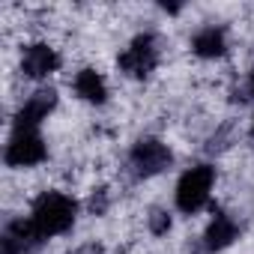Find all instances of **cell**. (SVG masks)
<instances>
[{
	"mask_svg": "<svg viewBox=\"0 0 254 254\" xmlns=\"http://www.w3.org/2000/svg\"><path fill=\"white\" fill-rule=\"evenodd\" d=\"M75 200L69 194H60V191H45L36 203H33V215H30V224L33 230L39 233V239H48V236H57V233H66L75 221Z\"/></svg>",
	"mask_w": 254,
	"mask_h": 254,
	"instance_id": "cell-1",
	"label": "cell"
},
{
	"mask_svg": "<svg viewBox=\"0 0 254 254\" xmlns=\"http://www.w3.org/2000/svg\"><path fill=\"white\" fill-rule=\"evenodd\" d=\"M212 180H215V171L209 165H197V168L186 171L177 186V206L183 212H197L212 191Z\"/></svg>",
	"mask_w": 254,
	"mask_h": 254,
	"instance_id": "cell-2",
	"label": "cell"
},
{
	"mask_svg": "<svg viewBox=\"0 0 254 254\" xmlns=\"http://www.w3.org/2000/svg\"><path fill=\"white\" fill-rule=\"evenodd\" d=\"M45 159V144L36 129H15L6 147V165L12 168H30Z\"/></svg>",
	"mask_w": 254,
	"mask_h": 254,
	"instance_id": "cell-3",
	"label": "cell"
},
{
	"mask_svg": "<svg viewBox=\"0 0 254 254\" xmlns=\"http://www.w3.org/2000/svg\"><path fill=\"white\" fill-rule=\"evenodd\" d=\"M120 66L129 72V75H135V78H144V75L156 66V45H153V36H138V39L132 42V48L120 57Z\"/></svg>",
	"mask_w": 254,
	"mask_h": 254,
	"instance_id": "cell-4",
	"label": "cell"
},
{
	"mask_svg": "<svg viewBox=\"0 0 254 254\" xmlns=\"http://www.w3.org/2000/svg\"><path fill=\"white\" fill-rule=\"evenodd\" d=\"M132 165L138 168V174L150 177V174H159L171 165V150L159 141H141L135 150H132Z\"/></svg>",
	"mask_w": 254,
	"mask_h": 254,
	"instance_id": "cell-5",
	"label": "cell"
},
{
	"mask_svg": "<svg viewBox=\"0 0 254 254\" xmlns=\"http://www.w3.org/2000/svg\"><path fill=\"white\" fill-rule=\"evenodd\" d=\"M54 102H57L54 90H39V93H33V96L21 105V111H18L15 129H36V126L48 117V111L54 108Z\"/></svg>",
	"mask_w": 254,
	"mask_h": 254,
	"instance_id": "cell-6",
	"label": "cell"
},
{
	"mask_svg": "<svg viewBox=\"0 0 254 254\" xmlns=\"http://www.w3.org/2000/svg\"><path fill=\"white\" fill-rule=\"evenodd\" d=\"M57 66H60V57L54 54V48H48V45H30V48H24V57H21L24 75H30V78H45V75H51Z\"/></svg>",
	"mask_w": 254,
	"mask_h": 254,
	"instance_id": "cell-7",
	"label": "cell"
},
{
	"mask_svg": "<svg viewBox=\"0 0 254 254\" xmlns=\"http://www.w3.org/2000/svg\"><path fill=\"white\" fill-rule=\"evenodd\" d=\"M233 239H236V224H233V218H227L224 212H218V215L212 218L209 230H206V248L218 251V248H227Z\"/></svg>",
	"mask_w": 254,
	"mask_h": 254,
	"instance_id": "cell-8",
	"label": "cell"
},
{
	"mask_svg": "<svg viewBox=\"0 0 254 254\" xmlns=\"http://www.w3.org/2000/svg\"><path fill=\"white\" fill-rule=\"evenodd\" d=\"M75 93H78L81 99H87V102H105V96H108L102 75L93 72V69L78 72V78H75Z\"/></svg>",
	"mask_w": 254,
	"mask_h": 254,
	"instance_id": "cell-9",
	"label": "cell"
},
{
	"mask_svg": "<svg viewBox=\"0 0 254 254\" xmlns=\"http://www.w3.org/2000/svg\"><path fill=\"white\" fill-rule=\"evenodd\" d=\"M221 51H224V36H221V30L206 27V30H200V33L194 36V54H200V57H218Z\"/></svg>",
	"mask_w": 254,
	"mask_h": 254,
	"instance_id": "cell-10",
	"label": "cell"
},
{
	"mask_svg": "<svg viewBox=\"0 0 254 254\" xmlns=\"http://www.w3.org/2000/svg\"><path fill=\"white\" fill-rule=\"evenodd\" d=\"M168 227H171V218H168L165 212H156V218H153V230L162 233V230H168Z\"/></svg>",
	"mask_w": 254,
	"mask_h": 254,
	"instance_id": "cell-11",
	"label": "cell"
}]
</instances>
